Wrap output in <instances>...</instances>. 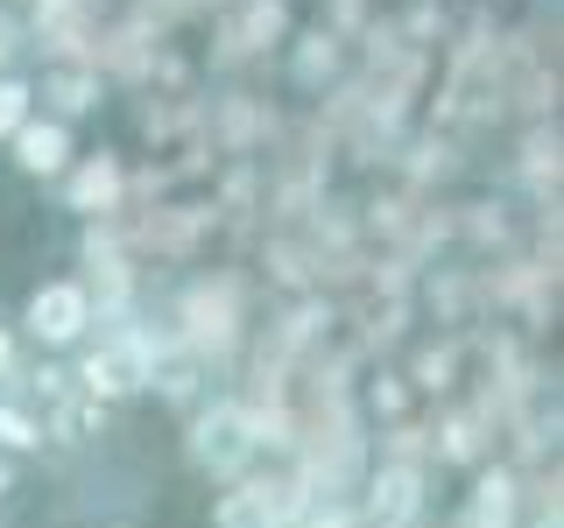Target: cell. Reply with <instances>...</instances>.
<instances>
[{
    "instance_id": "5b68a950",
    "label": "cell",
    "mask_w": 564,
    "mask_h": 528,
    "mask_svg": "<svg viewBox=\"0 0 564 528\" xmlns=\"http://www.w3.org/2000/svg\"><path fill=\"white\" fill-rule=\"evenodd\" d=\"M352 515H360V528H416L423 521V472L402 465V458H388Z\"/></svg>"
},
{
    "instance_id": "7a4b0ae2",
    "label": "cell",
    "mask_w": 564,
    "mask_h": 528,
    "mask_svg": "<svg viewBox=\"0 0 564 528\" xmlns=\"http://www.w3.org/2000/svg\"><path fill=\"white\" fill-rule=\"evenodd\" d=\"M22 345L29 352H78L85 339L99 331V304L78 275H57V282H35L29 304H22Z\"/></svg>"
},
{
    "instance_id": "30bf717a",
    "label": "cell",
    "mask_w": 564,
    "mask_h": 528,
    "mask_svg": "<svg viewBox=\"0 0 564 528\" xmlns=\"http://www.w3.org/2000/svg\"><path fill=\"white\" fill-rule=\"evenodd\" d=\"M22 120H35V85L22 70H0V148L22 134Z\"/></svg>"
},
{
    "instance_id": "4fadbf2b",
    "label": "cell",
    "mask_w": 564,
    "mask_h": 528,
    "mask_svg": "<svg viewBox=\"0 0 564 528\" xmlns=\"http://www.w3.org/2000/svg\"><path fill=\"white\" fill-rule=\"evenodd\" d=\"M14 480H22V472H14V458H0V507H8V493H14Z\"/></svg>"
},
{
    "instance_id": "3957f363",
    "label": "cell",
    "mask_w": 564,
    "mask_h": 528,
    "mask_svg": "<svg viewBox=\"0 0 564 528\" xmlns=\"http://www.w3.org/2000/svg\"><path fill=\"white\" fill-rule=\"evenodd\" d=\"M254 451H261V437H254V416H240L234 402H212V409H205L198 422H191V465H198L205 480H219V486L247 480Z\"/></svg>"
},
{
    "instance_id": "5bb4252c",
    "label": "cell",
    "mask_w": 564,
    "mask_h": 528,
    "mask_svg": "<svg viewBox=\"0 0 564 528\" xmlns=\"http://www.w3.org/2000/svg\"><path fill=\"white\" fill-rule=\"evenodd\" d=\"M529 528H557V507H551V515H536V521H529Z\"/></svg>"
},
{
    "instance_id": "9c48e42d",
    "label": "cell",
    "mask_w": 564,
    "mask_h": 528,
    "mask_svg": "<svg viewBox=\"0 0 564 528\" xmlns=\"http://www.w3.org/2000/svg\"><path fill=\"white\" fill-rule=\"evenodd\" d=\"M43 416L29 409L22 395H8V387H0V458H43Z\"/></svg>"
},
{
    "instance_id": "277c9868",
    "label": "cell",
    "mask_w": 564,
    "mask_h": 528,
    "mask_svg": "<svg viewBox=\"0 0 564 528\" xmlns=\"http://www.w3.org/2000/svg\"><path fill=\"white\" fill-rule=\"evenodd\" d=\"M304 493L290 480H234L212 501V528H296Z\"/></svg>"
},
{
    "instance_id": "7c38bea8",
    "label": "cell",
    "mask_w": 564,
    "mask_h": 528,
    "mask_svg": "<svg viewBox=\"0 0 564 528\" xmlns=\"http://www.w3.org/2000/svg\"><path fill=\"white\" fill-rule=\"evenodd\" d=\"M14 50H22V29H14V14H0V64H8Z\"/></svg>"
},
{
    "instance_id": "ba28073f",
    "label": "cell",
    "mask_w": 564,
    "mask_h": 528,
    "mask_svg": "<svg viewBox=\"0 0 564 528\" xmlns=\"http://www.w3.org/2000/svg\"><path fill=\"white\" fill-rule=\"evenodd\" d=\"M522 515V493H516V472H480V486H473L466 515H458V528H516Z\"/></svg>"
},
{
    "instance_id": "8fae6325",
    "label": "cell",
    "mask_w": 564,
    "mask_h": 528,
    "mask_svg": "<svg viewBox=\"0 0 564 528\" xmlns=\"http://www.w3.org/2000/svg\"><path fill=\"white\" fill-rule=\"evenodd\" d=\"M22 366H29L22 331H14V324H0V387H14V381H22Z\"/></svg>"
},
{
    "instance_id": "52a82bcc",
    "label": "cell",
    "mask_w": 564,
    "mask_h": 528,
    "mask_svg": "<svg viewBox=\"0 0 564 528\" xmlns=\"http://www.w3.org/2000/svg\"><path fill=\"white\" fill-rule=\"evenodd\" d=\"M113 198H120V163L113 155H85V163L64 169V211H85V219H93V211H106Z\"/></svg>"
},
{
    "instance_id": "8992f818",
    "label": "cell",
    "mask_w": 564,
    "mask_h": 528,
    "mask_svg": "<svg viewBox=\"0 0 564 528\" xmlns=\"http://www.w3.org/2000/svg\"><path fill=\"white\" fill-rule=\"evenodd\" d=\"M8 155L29 184H64V169L78 163V141H70L64 120H22V134L8 141Z\"/></svg>"
},
{
    "instance_id": "6da1fadb",
    "label": "cell",
    "mask_w": 564,
    "mask_h": 528,
    "mask_svg": "<svg viewBox=\"0 0 564 528\" xmlns=\"http://www.w3.org/2000/svg\"><path fill=\"white\" fill-rule=\"evenodd\" d=\"M70 387H78L85 402H99V409H120V402H134L141 387H155V352L141 331H99V345L85 339L78 345V366H70Z\"/></svg>"
}]
</instances>
